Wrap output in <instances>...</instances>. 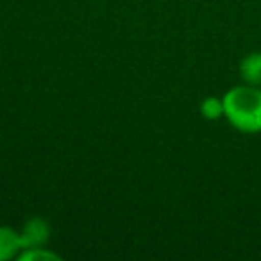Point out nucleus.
Returning a JSON list of instances; mask_svg holds the SVG:
<instances>
[{
	"label": "nucleus",
	"mask_w": 261,
	"mask_h": 261,
	"mask_svg": "<svg viewBox=\"0 0 261 261\" xmlns=\"http://www.w3.org/2000/svg\"><path fill=\"white\" fill-rule=\"evenodd\" d=\"M224 116L240 133L254 135L261 130V90L257 86L231 88L222 98Z\"/></svg>",
	"instance_id": "obj_1"
},
{
	"label": "nucleus",
	"mask_w": 261,
	"mask_h": 261,
	"mask_svg": "<svg viewBox=\"0 0 261 261\" xmlns=\"http://www.w3.org/2000/svg\"><path fill=\"white\" fill-rule=\"evenodd\" d=\"M50 236V227L48 224L40 217H33L31 220L25 222L22 232H20V240H22V250L34 249V247H43L48 242Z\"/></svg>",
	"instance_id": "obj_2"
},
{
	"label": "nucleus",
	"mask_w": 261,
	"mask_h": 261,
	"mask_svg": "<svg viewBox=\"0 0 261 261\" xmlns=\"http://www.w3.org/2000/svg\"><path fill=\"white\" fill-rule=\"evenodd\" d=\"M242 79L250 86H261V52H252L245 56L240 65Z\"/></svg>",
	"instance_id": "obj_3"
},
{
	"label": "nucleus",
	"mask_w": 261,
	"mask_h": 261,
	"mask_svg": "<svg viewBox=\"0 0 261 261\" xmlns=\"http://www.w3.org/2000/svg\"><path fill=\"white\" fill-rule=\"evenodd\" d=\"M22 250L20 234L9 227H0V261L11 259Z\"/></svg>",
	"instance_id": "obj_4"
},
{
	"label": "nucleus",
	"mask_w": 261,
	"mask_h": 261,
	"mask_svg": "<svg viewBox=\"0 0 261 261\" xmlns=\"http://www.w3.org/2000/svg\"><path fill=\"white\" fill-rule=\"evenodd\" d=\"M200 113H202L207 120L220 118V116L224 115V102H222V98L207 97L206 100L200 104Z\"/></svg>",
	"instance_id": "obj_5"
},
{
	"label": "nucleus",
	"mask_w": 261,
	"mask_h": 261,
	"mask_svg": "<svg viewBox=\"0 0 261 261\" xmlns=\"http://www.w3.org/2000/svg\"><path fill=\"white\" fill-rule=\"evenodd\" d=\"M20 259L22 261H31V259H61L56 252H50V250H45L43 247H34V249H25L20 254Z\"/></svg>",
	"instance_id": "obj_6"
}]
</instances>
